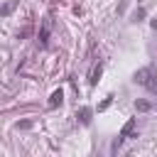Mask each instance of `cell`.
I'll return each mask as SVG.
<instances>
[{
    "mask_svg": "<svg viewBox=\"0 0 157 157\" xmlns=\"http://www.w3.org/2000/svg\"><path fill=\"white\" fill-rule=\"evenodd\" d=\"M101 71H103V66H101V64H96V66L91 69V78H88V81H91V86H93V83H98V76H101Z\"/></svg>",
    "mask_w": 157,
    "mask_h": 157,
    "instance_id": "cell-5",
    "label": "cell"
},
{
    "mask_svg": "<svg viewBox=\"0 0 157 157\" xmlns=\"http://www.w3.org/2000/svg\"><path fill=\"white\" fill-rule=\"evenodd\" d=\"M15 7H17V0H12V2H7V5H2V7H0V15L5 17V15H10V12L15 10Z\"/></svg>",
    "mask_w": 157,
    "mask_h": 157,
    "instance_id": "cell-7",
    "label": "cell"
},
{
    "mask_svg": "<svg viewBox=\"0 0 157 157\" xmlns=\"http://www.w3.org/2000/svg\"><path fill=\"white\" fill-rule=\"evenodd\" d=\"M132 130H135V118H130V120L123 125V130H120V135H118V137H123V140H125V137H130V135H132Z\"/></svg>",
    "mask_w": 157,
    "mask_h": 157,
    "instance_id": "cell-3",
    "label": "cell"
},
{
    "mask_svg": "<svg viewBox=\"0 0 157 157\" xmlns=\"http://www.w3.org/2000/svg\"><path fill=\"white\" fill-rule=\"evenodd\" d=\"M135 110L147 113V110H152V103H150V101H135Z\"/></svg>",
    "mask_w": 157,
    "mask_h": 157,
    "instance_id": "cell-6",
    "label": "cell"
},
{
    "mask_svg": "<svg viewBox=\"0 0 157 157\" xmlns=\"http://www.w3.org/2000/svg\"><path fill=\"white\" fill-rule=\"evenodd\" d=\"M61 101H64V93H61V88H59V91H54V93H52V98H49V108L61 105Z\"/></svg>",
    "mask_w": 157,
    "mask_h": 157,
    "instance_id": "cell-4",
    "label": "cell"
},
{
    "mask_svg": "<svg viewBox=\"0 0 157 157\" xmlns=\"http://www.w3.org/2000/svg\"><path fill=\"white\" fill-rule=\"evenodd\" d=\"M78 115H81V123H83V125H88V123H91V108H81V113H78Z\"/></svg>",
    "mask_w": 157,
    "mask_h": 157,
    "instance_id": "cell-8",
    "label": "cell"
},
{
    "mask_svg": "<svg viewBox=\"0 0 157 157\" xmlns=\"http://www.w3.org/2000/svg\"><path fill=\"white\" fill-rule=\"evenodd\" d=\"M49 29H52V22L44 20V25H42V29H39V44H47V42H49Z\"/></svg>",
    "mask_w": 157,
    "mask_h": 157,
    "instance_id": "cell-2",
    "label": "cell"
},
{
    "mask_svg": "<svg viewBox=\"0 0 157 157\" xmlns=\"http://www.w3.org/2000/svg\"><path fill=\"white\" fill-rule=\"evenodd\" d=\"M17 128H22V130L25 128H32V120H22V123H17Z\"/></svg>",
    "mask_w": 157,
    "mask_h": 157,
    "instance_id": "cell-9",
    "label": "cell"
},
{
    "mask_svg": "<svg viewBox=\"0 0 157 157\" xmlns=\"http://www.w3.org/2000/svg\"><path fill=\"white\" fill-rule=\"evenodd\" d=\"M135 83H140L142 88L157 93V71H155L152 66H142V69H137V71H135Z\"/></svg>",
    "mask_w": 157,
    "mask_h": 157,
    "instance_id": "cell-1",
    "label": "cell"
}]
</instances>
